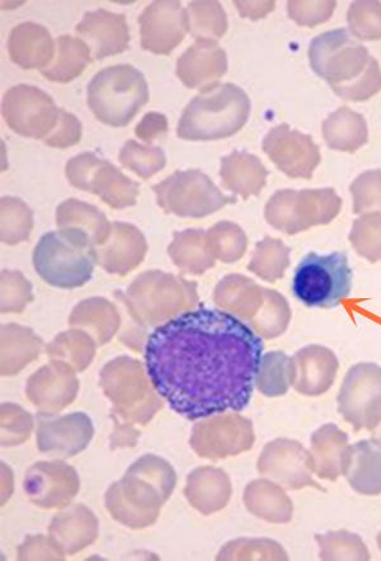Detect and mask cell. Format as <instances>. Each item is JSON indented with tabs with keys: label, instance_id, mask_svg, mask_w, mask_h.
Listing matches in <instances>:
<instances>
[{
	"label": "cell",
	"instance_id": "3",
	"mask_svg": "<svg viewBox=\"0 0 381 561\" xmlns=\"http://www.w3.org/2000/svg\"><path fill=\"white\" fill-rule=\"evenodd\" d=\"M249 95L234 84L206 87L189 102L181 117L178 134L189 140H213L234 135L247 123Z\"/></svg>",
	"mask_w": 381,
	"mask_h": 561
},
{
	"label": "cell",
	"instance_id": "11",
	"mask_svg": "<svg viewBox=\"0 0 381 561\" xmlns=\"http://www.w3.org/2000/svg\"><path fill=\"white\" fill-rule=\"evenodd\" d=\"M292 385L300 394L320 397L335 383L339 363L335 352L312 344L291 358Z\"/></svg>",
	"mask_w": 381,
	"mask_h": 561
},
{
	"label": "cell",
	"instance_id": "15",
	"mask_svg": "<svg viewBox=\"0 0 381 561\" xmlns=\"http://www.w3.org/2000/svg\"><path fill=\"white\" fill-rule=\"evenodd\" d=\"M4 117L14 130L25 131L31 119L49 123L58 118V110L49 95L35 87L13 88L4 98Z\"/></svg>",
	"mask_w": 381,
	"mask_h": 561
},
{
	"label": "cell",
	"instance_id": "19",
	"mask_svg": "<svg viewBox=\"0 0 381 561\" xmlns=\"http://www.w3.org/2000/svg\"><path fill=\"white\" fill-rule=\"evenodd\" d=\"M320 545V558L325 561L370 560V552L359 535L340 530L316 535Z\"/></svg>",
	"mask_w": 381,
	"mask_h": 561
},
{
	"label": "cell",
	"instance_id": "20",
	"mask_svg": "<svg viewBox=\"0 0 381 561\" xmlns=\"http://www.w3.org/2000/svg\"><path fill=\"white\" fill-rule=\"evenodd\" d=\"M348 239L362 259L371 263L381 261V213L360 215L354 221Z\"/></svg>",
	"mask_w": 381,
	"mask_h": 561
},
{
	"label": "cell",
	"instance_id": "8",
	"mask_svg": "<svg viewBox=\"0 0 381 561\" xmlns=\"http://www.w3.org/2000/svg\"><path fill=\"white\" fill-rule=\"evenodd\" d=\"M338 412L355 431H371L381 421V366L362 363L349 368L337 398Z\"/></svg>",
	"mask_w": 381,
	"mask_h": 561
},
{
	"label": "cell",
	"instance_id": "28",
	"mask_svg": "<svg viewBox=\"0 0 381 561\" xmlns=\"http://www.w3.org/2000/svg\"><path fill=\"white\" fill-rule=\"evenodd\" d=\"M378 545H379V549L381 551V533L378 536Z\"/></svg>",
	"mask_w": 381,
	"mask_h": 561
},
{
	"label": "cell",
	"instance_id": "4",
	"mask_svg": "<svg viewBox=\"0 0 381 561\" xmlns=\"http://www.w3.org/2000/svg\"><path fill=\"white\" fill-rule=\"evenodd\" d=\"M97 255L86 232L61 229L47 232L34 251V267L45 283L59 288H76L89 283Z\"/></svg>",
	"mask_w": 381,
	"mask_h": 561
},
{
	"label": "cell",
	"instance_id": "27",
	"mask_svg": "<svg viewBox=\"0 0 381 561\" xmlns=\"http://www.w3.org/2000/svg\"><path fill=\"white\" fill-rule=\"evenodd\" d=\"M370 434L372 443L381 447V421L370 431Z\"/></svg>",
	"mask_w": 381,
	"mask_h": 561
},
{
	"label": "cell",
	"instance_id": "21",
	"mask_svg": "<svg viewBox=\"0 0 381 561\" xmlns=\"http://www.w3.org/2000/svg\"><path fill=\"white\" fill-rule=\"evenodd\" d=\"M292 383L291 359L282 352H274L262 358L257 385L264 394L279 397L286 394Z\"/></svg>",
	"mask_w": 381,
	"mask_h": 561
},
{
	"label": "cell",
	"instance_id": "12",
	"mask_svg": "<svg viewBox=\"0 0 381 561\" xmlns=\"http://www.w3.org/2000/svg\"><path fill=\"white\" fill-rule=\"evenodd\" d=\"M264 468L272 471L288 488L322 489L313 478L311 454L297 440L282 439L268 447Z\"/></svg>",
	"mask_w": 381,
	"mask_h": 561
},
{
	"label": "cell",
	"instance_id": "17",
	"mask_svg": "<svg viewBox=\"0 0 381 561\" xmlns=\"http://www.w3.org/2000/svg\"><path fill=\"white\" fill-rule=\"evenodd\" d=\"M77 31L93 44L94 56L97 59L124 51L129 43V32H127L123 15L111 14L102 10L86 13Z\"/></svg>",
	"mask_w": 381,
	"mask_h": 561
},
{
	"label": "cell",
	"instance_id": "14",
	"mask_svg": "<svg viewBox=\"0 0 381 561\" xmlns=\"http://www.w3.org/2000/svg\"><path fill=\"white\" fill-rule=\"evenodd\" d=\"M344 477L359 494H381V447L368 439L349 445Z\"/></svg>",
	"mask_w": 381,
	"mask_h": 561
},
{
	"label": "cell",
	"instance_id": "22",
	"mask_svg": "<svg viewBox=\"0 0 381 561\" xmlns=\"http://www.w3.org/2000/svg\"><path fill=\"white\" fill-rule=\"evenodd\" d=\"M59 44L60 56L58 62L50 70L43 71V75L50 80L68 82V80L81 75L86 64H89V49L81 42L69 36L61 37Z\"/></svg>",
	"mask_w": 381,
	"mask_h": 561
},
{
	"label": "cell",
	"instance_id": "5",
	"mask_svg": "<svg viewBox=\"0 0 381 561\" xmlns=\"http://www.w3.org/2000/svg\"><path fill=\"white\" fill-rule=\"evenodd\" d=\"M149 100L145 76L131 66L103 69L89 85V106L103 124L122 127Z\"/></svg>",
	"mask_w": 381,
	"mask_h": 561
},
{
	"label": "cell",
	"instance_id": "23",
	"mask_svg": "<svg viewBox=\"0 0 381 561\" xmlns=\"http://www.w3.org/2000/svg\"><path fill=\"white\" fill-rule=\"evenodd\" d=\"M349 30L363 42L381 38V3L376 0L354 2L347 13Z\"/></svg>",
	"mask_w": 381,
	"mask_h": 561
},
{
	"label": "cell",
	"instance_id": "25",
	"mask_svg": "<svg viewBox=\"0 0 381 561\" xmlns=\"http://www.w3.org/2000/svg\"><path fill=\"white\" fill-rule=\"evenodd\" d=\"M349 191L354 197L356 215L381 213V171L363 172L354 181Z\"/></svg>",
	"mask_w": 381,
	"mask_h": 561
},
{
	"label": "cell",
	"instance_id": "2",
	"mask_svg": "<svg viewBox=\"0 0 381 561\" xmlns=\"http://www.w3.org/2000/svg\"><path fill=\"white\" fill-rule=\"evenodd\" d=\"M309 60L314 73L327 80L340 99L367 101L381 91L378 61L345 28L315 37L309 47Z\"/></svg>",
	"mask_w": 381,
	"mask_h": 561
},
{
	"label": "cell",
	"instance_id": "24",
	"mask_svg": "<svg viewBox=\"0 0 381 561\" xmlns=\"http://www.w3.org/2000/svg\"><path fill=\"white\" fill-rule=\"evenodd\" d=\"M290 263V250L280 240L267 238L258 244L251 268L267 279L280 278Z\"/></svg>",
	"mask_w": 381,
	"mask_h": 561
},
{
	"label": "cell",
	"instance_id": "26",
	"mask_svg": "<svg viewBox=\"0 0 381 561\" xmlns=\"http://www.w3.org/2000/svg\"><path fill=\"white\" fill-rule=\"evenodd\" d=\"M336 2H289L288 12L290 18L300 26L315 27L327 22L335 12Z\"/></svg>",
	"mask_w": 381,
	"mask_h": 561
},
{
	"label": "cell",
	"instance_id": "6",
	"mask_svg": "<svg viewBox=\"0 0 381 561\" xmlns=\"http://www.w3.org/2000/svg\"><path fill=\"white\" fill-rule=\"evenodd\" d=\"M353 288V270L347 254L335 252L304 256L292 278V294L309 308L335 309Z\"/></svg>",
	"mask_w": 381,
	"mask_h": 561
},
{
	"label": "cell",
	"instance_id": "7",
	"mask_svg": "<svg viewBox=\"0 0 381 561\" xmlns=\"http://www.w3.org/2000/svg\"><path fill=\"white\" fill-rule=\"evenodd\" d=\"M343 208L333 188L284 190L267 205V220L286 234H298L313 227L328 226Z\"/></svg>",
	"mask_w": 381,
	"mask_h": 561
},
{
	"label": "cell",
	"instance_id": "13",
	"mask_svg": "<svg viewBox=\"0 0 381 561\" xmlns=\"http://www.w3.org/2000/svg\"><path fill=\"white\" fill-rule=\"evenodd\" d=\"M348 436L336 424H324L311 439V459L314 474L321 479L336 480L344 476L348 451Z\"/></svg>",
	"mask_w": 381,
	"mask_h": 561
},
{
	"label": "cell",
	"instance_id": "16",
	"mask_svg": "<svg viewBox=\"0 0 381 561\" xmlns=\"http://www.w3.org/2000/svg\"><path fill=\"white\" fill-rule=\"evenodd\" d=\"M226 71V53L219 49V46L210 39L201 38L182 56L177 75L182 82L195 88L220 78Z\"/></svg>",
	"mask_w": 381,
	"mask_h": 561
},
{
	"label": "cell",
	"instance_id": "18",
	"mask_svg": "<svg viewBox=\"0 0 381 561\" xmlns=\"http://www.w3.org/2000/svg\"><path fill=\"white\" fill-rule=\"evenodd\" d=\"M323 138L332 150L355 153L369 140L365 118L347 107H340L323 122Z\"/></svg>",
	"mask_w": 381,
	"mask_h": 561
},
{
	"label": "cell",
	"instance_id": "9",
	"mask_svg": "<svg viewBox=\"0 0 381 561\" xmlns=\"http://www.w3.org/2000/svg\"><path fill=\"white\" fill-rule=\"evenodd\" d=\"M264 148L291 179L311 180L322 160L321 150L311 136L291 130L288 125L275 127L266 136Z\"/></svg>",
	"mask_w": 381,
	"mask_h": 561
},
{
	"label": "cell",
	"instance_id": "1",
	"mask_svg": "<svg viewBox=\"0 0 381 561\" xmlns=\"http://www.w3.org/2000/svg\"><path fill=\"white\" fill-rule=\"evenodd\" d=\"M264 342L229 312L197 309L155 328L146 344L150 381L189 421L241 412L251 403Z\"/></svg>",
	"mask_w": 381,
	"mask_h": 561
},
{
	"label": "cell",
	"instance_id": "10",
	"mask_svg": "<svg viewBox=\"0 0 381 561\" xmlns=\"http://www.w3.org/2000/svg\"><path fill=\"white\" fill-rule=\"evenodd\" d=\"M140 25L146 50L170 54L184 39L189 22L180 2H157L142 13Z\"/></svg>",
	"mask_w": 381,
	"mask_h": 561
}]
</instances>
